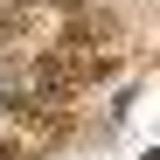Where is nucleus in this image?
<instances>
[{
    "label": "nucleus",
    "mask_w": 160,
    "mask_h": 160,
    "mask_svg": "<svg viewBox=\"0 0 160 160\" xmlns=\"http://www.w3.org/2000/svg\"><path fill=\"white\" fill-rule=\"evenodd\" d=\"M0 160H21V146H7V139H0Z\"/></svg>",
    "instance_id": "nucleus-2"
},
{
    "label": "nucleus",
    "mask_w": 160,
    "mask_h": 160,
    "mask_svg": "<svg viewBox=\"0 0 160 160\" xmlns=\"http://www.w3.org/2000/svg\"><path fill=\"white\" fill-rule=\"evenodd\" d=\"M112 35H118V21H112V14H98V7H77V14H70V28H63L56 42L84 49V42H112Z\"/></svg>",
    "instance_id": "nucleus-1"
}]
</instances>
